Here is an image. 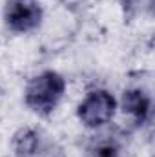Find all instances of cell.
Instances as JSON below:
<instances>
[{
    "mask_svg": "<svg viewBox=\"0 0 155 157\" xmlns=\"http://www.w3.org/2000/svg\"><path fill=\"white\" fill-rule=\"evenodd\" d=\"M64 91H66L64 77L57 71L47 70L35 75L28 82L24 91V102L31 112L46 117L57 108V104L64 97Z\"/></svg>",
    "mask_w": 155,
    "mask_h": 157,
    "instance_id": "1",
    "label": "cell"
},
{
    "mask_svg": "<svg viewBox=\"0 0 155 157\" xmlns=\"http://www.w3.org/2000/svg\"><path fill=\"white\" fill-rule=\"evenodd\" d=\"M117 108L115 97L106 90H95L78 104L77 115L88 128H99L110 122Z\"/></svg>",
    "mask_w": 155,
    "mask_h": 157,
    "instance_id": "2",
    "label": "cell"
},
{
    "mask_svg": "<svg viewBox=\"0 0 155 157\" xmlns=\"http://www.w3.org/2000/svg\"><path fill=\"white\" fill-rule=\"evenodd\" d=\"M4 20L15 33L33 31L42 22V6L39 0H7L4 7Z\"/></svg>",
    "mask_w": 155,
    "mask_h": 157,
    "instance_id": "3",
    "label": "cell"
},
{
    "mask_svg": "<svg viewBox=\"0 0 155 157\" xmlns=\"http://www.w3.org/2000/svg\"><path fill=\"white\" fill-rule=\"evenodd\" d=\"M152 108V99L150 95L141 90V88H133V90H126L122 93V110L126 113H130L135 122L142 124Z\"/></svg>",
    "mask_w": 155,
    "mask_h": 157,
    "instance_id": "4",
    "label": "cell"
},
{
    "mask_svg": "<svg viewBox=\"0 0 155 157\" xmlns=\"http://www.w3.org/2000/svg\"><path fill=\"white\" fill-rule=\"evenodd\" d=\"M13 150L17 157H33L39 150V133L31 128H22L15 133Z\"/></svg>",
    "mask_w": 155,
    "mask_h": 157,
    "instance_id": "5",
    "label": "cell"
},
{
    "mask_svg": "<svg viewBox=\"0 0 155 157\" xmlns=\"http://www.w3.org/2000/svg\"><path fill=\"white\" fill-rule=\"evenodd\" d=\"M152 4L153 0H124V17L128 18H133L137 17L139 13H142L144 9H152Z\"/></svg>",
    "mask_w": 155,
    "mask_h": 157,
    "instance_id": "6",
    "label": "cell"
},
{
    "mask_svg": "<svg viewBox=\"0 0 155 157\" xmlns=\"http://www.w3.org/2000/svg\"><path fill=\"white\" fill-rule=\"evenodd\" d=\"M95 157H117V150L112 146V144H106V146H100L97 155Z\"/></svg>",
    "mask_w": 155,
    "mask_h": 157,
    "instance_id": "7",
    "label": "cell"
}]
</instances>
